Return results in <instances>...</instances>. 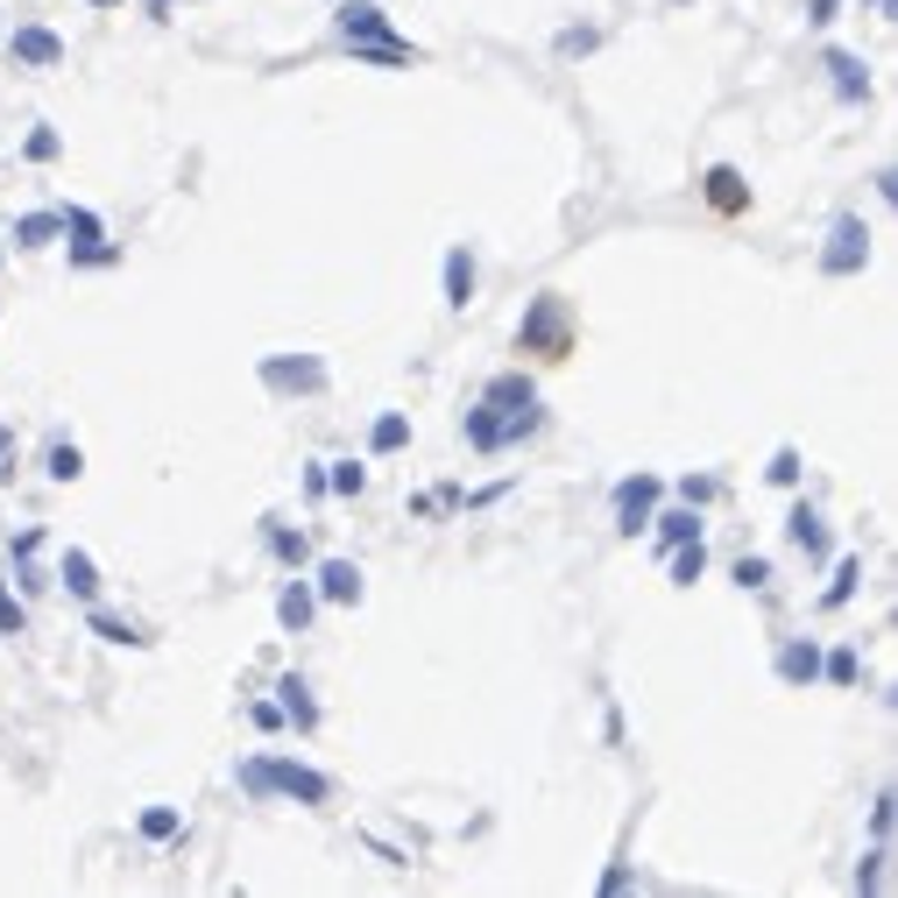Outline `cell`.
<instances>
[{"instance_id": "obj_1", "label": "cell", "mask_w": 898, "mask_h": 898, "mask_svg": "<svg viewBox=\"0 0 898 898\" xmlns=\"http://www.w3.org/2000/svg\"><path fill=\"white\" fill-rule=\"evenodd\" d=\"M241 786H248V793L304 799V807H326V799H333V778L312 771V764H291V757H248V764H241Z\"/></svg>"}, {"instance_id": "obj_2", "label": "cell", "mask_w": 898, "mask_h": 898, "mask_svg": "<svg viewBox=\"0 0 898 898\" xmlns=\"http://www.w3.org/2000/svg\"><path fill=\"white\" fill-rule=\"evenodd\" d=\"M538 425H545V411H538V404L503 411V404H488V396H482V404H474V411L461 417V432H467V446H474V453H503L509 438H531Z\"/></svg>"}, {"instance_id": "obj_3", "label": "cell", "mask_w": 898, "mask_h": 898, "mask_svg": "<svg viewBox=\"0 0 898 898\" xmlns=\"http://www.w3.org/2000/svg\"><path fill=\"white\" fill-rule=\"evenodd\" d=\"M864 262H870V226L856 220V213H842V220L828 226V248H820V270H828V276H856Z\"/></svg>"}, {"instance_id": "obj_4", "label": "cell", "mask_w": 898, "mask_h": 898, "mask_svg": "<svg viewBox=\"0 0 898 898\" xmlns=\"http://www.w3.org/2000/svg\"><path fill=\"white\" fill-rule=\"evenodd\" d=\"M262 382H270L276 396H319L326 390V361L319 354H270L262 361Z\"/></svg>"}, {"instance_id": "obj_5", "label": "cell", "mask_w": 898, "mask_h": 898, "mask_svg": "<svg viewBox=\"0 0 898 898\" xmlns=\"http://www.w3.org/2000/svg\"><path fill=\"white\" fill-rule=\"evenodd\" d=\"M517 347H524V354H545V361L566 354V304H559V297H545L538 312H531V326L517 333Z\"/></svg>"}, {"instance_id": "obj_6", "label": "cell", "mask_w": 898, "mask_h": 898, "mask_svg": "<svg viewBox=\"0 0 898 898\" xmlns=\"http://www.w3.org/2000/svg\"><path fill=\"white\" fill-rule=\"evenodd\" d=\"M665 495V482L658 474H629V482L616 488V531H629V538H637L644 524H652V503Z\"/></svg>"}, {"instance_id": "obj_7", "label": "cell", "mask_w": 898, "mask_h": 898, "mask_svg": "<svg viewBox=\"0 0 898 898\" xmlns=\"http://www.w3.org/2000/svg\"><path fill=\"white\" fill-rule=\"evenodd\" d=\"M333 29H340V43H375V36H390V14L375 0H340Z\"/></svg>"}, {"instance_id": "obj_8", "label": "cell", "mask_w": 898, "mask_h": 898, "mask_svg": "<svg viewBox=\"0 0 898 898\" xmlns=\"http://www.w3.org/2000/svg\"><path fill=\"white\" fill-rule=\"evenodd\" d=\"M8 57H14V64H29V71H50V64H64V36H50V29H14V36H8Z\"/></svg>"}, {"instance_id": "obj_9", "label": "cell", "mask_w": 898, "mask_h": 898, "mask_svg": "<svg viewBox=\"0 0 898 898\" xmlns=\"http://www.w3.org/2000/svg\"><path fill=\"white\" fill-rule=\"evenodd\" d=\"M786 538L807 552V559H828V517H820L814 503H799L793 517H786Z\"/></svg>"}, {"instance_id": "obj_10", "label": "cell", "mask_w": 898, "mask_h": 898, "mask_svg": "<svg viewBox=\"0 0 898 898\" xmlns=\"http://www.w3.org/2000/svg\"><path fill=\"white\" fill-rule=\"evenodd\" d=\"M778 679H786V686H814L820 679V644H778Z\"/></svg>"}, {"instance_id": "obj_11", "label": "cell", "mask_w": 898, "mask_h": 898, "mask_svg": "<svg viewBox=\"0 0 898 898\" xmlns=\"http://www.w3.org/2000/svg\"><path fill=\"white\" fill-rule=\"evenodd\" d=\"M312 616H319V595H312L304 581H291V587L276 595V623H283V629L297 637V629H312Z\"/></svg>"}, {"instance_id": "obj_12", "label": "cell", "mask_w": 898, "mask_h": 898, "mask_svg": "<svg viewBox=\"0 0 898 898\" xmlns=\"http://www.w3.org/2000/svg\"><path fill=\"white\" fill-rule=\"evenodd\" d=\"M708 205H715V213H743V205H750V184H743L729 163H715L708 170Z\"/></svg>"}, {"instance_id": "obj_13", "label": "cell", "mask_w": 898, "mask_h": 898, "mask_svg": "<svg viewBox=\"0 0 898 898\" xmlns=\"http://www.w3.org/2000/svg\"><path fill=\"white\" fill-rule=\"evenodd\" d=\"M319 595L326 602H361V566L354 559H326L319 566Z\"/></svg>"}, {"instance_id": "obj_14", "label": "cell", "mask_w": 898, "mask_h": 898, "mask_svg": "<svg viewBox=\"0 0 898 898\" xmlns=\"http://www.w3.org/2000/svg\"><path fill=\"white\" fill-rule=\"evenodd\" d=\"M828 71H835V92H842V100H870V71H864V57L828 50Z\"/></svg>"}, {"instance_id": "obj_15", "label": "cell", "mask_w": 898, "mask_h": 898, "mask_svg": "<svg viewBox=\"0 0 898 898\" xmlns=\"http://www.w3.org/2000/svg\"><path fill=\"white\" fill-rule=\"evenodd\" d=\"M446 304H453V312H467V304H474V255H467V248H453V255H446Z\"/></svg>"}, {"instance_id": "obj_16", "label": "cell", "mask_w": 898, "mask_h": 898, "mask_svg": "<svg viewBox=\"0 0 898 898\" xmlns=\"http://www.w3.org/2000/svg\"><path fill=\"white\" fill-rule=\"evenodd\" d=\"M57 581L71 587L79 602H100V566L85 559V552H64V566H57Z\"/></svg>"}, {"instance_id": "obj_17", "label": "cell", "mask_w": 898, "mask_h": 898, "mask_svg": "<svg viewBox=\"0 0 898 898\" xmlns=\"http://www.w3.org/2000/svg\"><path fill=\"white\" fill-rule=\"evenodd\" d=\"M276 694H283V700H276V708H283V715H291V722H297V729H319V708H312V686H304V679H283V686H276Z\"/></svg>"}, {"instance_id": "obj_18", "label": "cell", "mask_w": 898, "mask_h": 898, "mask_svg": "<svg viewBox=\"0 0 898 898\" xmlns=\"http://www.w3.org/2000/svg\"><path fill=\"white\" fill-rule=\"evenodd\" d=\"M658 524V545L673 552V545H686V538H700V517H694V503L686 509H665V517H652Z\"/></svg>"}, {"instance_id": "obj_19", "label": "cell", "mask_w": 898, "mask_h": 898, "mask_svg": "<svg viewBox=\"0 0 898 898\" xmlns=\"http://www.w3.org/2000/svg\"><path fill=\"white\" fill-rule=\"evenodd\" d=\"M482 396H488V404H503V411H517V404H538V390H531V375H495Z\"/></svg>"}, {"instance_id": "obj_20", "label": "cell", "mask_w": 898, "mask_h": 898, "mask_svg": "<svg viewBox=\"0 0 898 898\" xmlns=\"http://www.w3.org/2000/svg\"><path fill=\"white\" fill-rule=\"evenodd\" d=\"M57 234H64V220H57V213H22V220H14V248H43Z\"/></svg>"}, {"instance_id": "obj_21", "label": "cell", "mask_w": 898, "mask_h": 898, "mask_svg": "<svg viewBox=\"0 0 898 898\" xmlns=\"http://www.w3.org/2000/svg\"><path fill=\"white\" fill-rule=\"evenodd\" d=\"M856 581H864V559H856V552H849V559L835 566V581H828V595H820V608H842V602L856 595Z\"/></svg>"}, {"instance_id": "obj_22", "label": "cell", "mask_w": 898, "mask_h": 898, "mask_svg": "<svg viewBox=\"0 0 898 898\" xmlns=\"http://www.w3.org/2000/svg\"><path fill=\"white\" fill-rule=\"evenodd\" d=\"M700 573H708V552H700V538H686V545H673V581H679V587H694Z\"/></svg>"}, {"instance_id": "obj_23", "label": "cell", "mask_w": 898, "mask_h": 898, "mask_svg": "<svg viewBox=\"0 0 898 898\" xmlns=\"http://www.w3.org/2000/svg\"><path fill=\"white\" fill-rule=\"evenodd\" d=\"M92 637H107V644H135V652H142V629L135 623H121V616H107V608H92Z\"/></svg>"}, {"instance_id": "obj_24", "label": "cell", "mask_w": 898, "mask_h": 898, "mask_svg": "<svg viewBox=\"0 0 898 898\" xmlns=\"http://www.w3.org/2000/svg\"><path fill=\"white\" fill-rule=\"evenodd\" d=\"M404 438H411V417H396V411H390V417H375L369 446H375V453H396V446H404Z\"/></svg>"}, {"instance_id": "obj_25", "label": "cell", "mask_w": 898, "mask_h": 898, "mask_svg": "<svg viewBox=\"0 0 898 898\" xmlns=\"http://www.w3.org/2000/svg\"><path fill=\"white\" fill-rule=\"evenodd\" d=\"M43 474H50V482H79V474H85V453H79V446H50Z\"/></svg>"}, {"instance_id": "obj_26", "label": "cell", "mask_w": 898, "mask_h": 898, "mask_svg": "<svg viewBox=\"0 0 898 898\" xmlns=\"http://www.w3.org/2000/svg\"><path fill=\"white\" fill-rule=\"evenodd\" d=\"M71 262H79V270H107V262H121V248L113 241H71Z\"/></svg>"}, {"instance_id": "obj_27", "label": "cell", "mask_w": 898, "mask_h": 898, "mask_svg": "<svg viewBox=\"0 0 898 898\" xmlns=\"http://www.w3.org/2000/svg\"><path fill=\"white\" fill-rule=\"evenodd\" d=\"M270 545H276V559H291V566H304V559H312L304 531H283V524H270Z\"/></svg>"}, {"instance_id": "obj_28", "label": "cell", "mask_w": 898, "mask_h": 898, "mask_svg": "<svg viewBox=\"0 0 898 898\" xmlns=\"http://www.w3.org/2000/svg\"><path fill=\"white\" fill-rule=\"evenodd\" d=\"M178 828H184V820H178V807H149V814H142V835H149V842H170Z\"/></svg>"}, {"instance_id": "obj_29", "label": "cell", "mask_w": 898, "mask_h": 898, "mask_svg": "<svg viewBox=\"0 0 898 898\" xmlns=\"http://www.w3.org/2000/svg\"><path fill=\"white\" fill-rule=\"evenodd\" d=\"M333 474H326V488H340V495H361V488H369V474H361L354 461H326Z\"/></svg>"}, {"instance_id": "obj_30", "label": "cell", "mask_w": 898, "mask_h": 898, "mask_svg": "<svg viewBox=\"0 0 898 898\" xmlns=\"http://www.w3.org/2000/svg\"><path fill=\"white\" fill-rule=\"evenodd\" d=\"M64 234H79V241H100V213H85V205H64Z\"/></svg>"}, {"instance_id": "obj_31", "label": "cell", "mask_w": 898, "mask_h": 898, "mask_svg": "<svg viewBox=\"0 0 898 898\" xmlns=\"http://www.w3.org/2000/svg\"><path fill=\"white\" fill-rule=\"evenodd\" d=\"M820 673H828L835 686H856V679H864V665H856V652H835V658H820Z\"/></svg>"}, {"instance_id": "obj_32", "label": "cell", "mask_w": 898, "mask_h": 898, "mask_svg": "<svg viewBox=\"0 0 898 898\" xmlns=\"http://www.w3.org/2000/svg\"><path fill=\"white\" fill-rule=\"evenodd\" d=\"M679 495H686V503H715V495H722V482H715V474H686V482H679Z\"/></svg>"}, {"instance_id": "obj_33", "label": "cell", "mask_w": 898, "mask_h": 898, "mask_svg": "<svg viewBox=\"0 0 898 898\" xmlns=\"http://www.w3.org/2000/svg\"><path fill=\"white\" fill-rule=\"evenodd\" d=\"M764 474H771L778 488H793V482H799V453H793V446H778V453H771V467H764Z\"/></svg>"}, {"instance_id": "obj_34", "label": "cell", "mask_w": 898, "mask_h": 898, "mask_svg": "<svg viewBox=\"0 0 898 898\" xmlns=\"http://www.w3.org/2000/svg\"><path fill=\"white\" fill-rule=\"evenodd\" d=\"M0 637H22V602L0 587Z\"/></svg>"}, {"instance_id": "obj_35", "label": "cell", "mask_w": 898, "mask_h": 898, "mask_svg": "<svg viewBox=\"0 0 898 898\" xmlns=\"http://www.w3.org/2000/svg\"><path fill=\"white\" fill-rule=\"evenodd\" d=\"M22 157H29V163H50V157H57V128H36V135H29V149H22Z\"/></svg>"}, {"instance_id": "obj_36", "label": "cell", "mask_w": 898, "mask_h": 898, "mask_svg": "<svg viewBox=\"0 0 898 898\" xmlns=\"http://www.w3.org/2000/svg\"><path fill=\"white\" fill-rule=\"evenodd\" d=\"M736 581L743 587H764V581H771V559H736Z\"/></svg>"}, {"instance_id": "obj_37", "label": "cell", "mask_w": 898, "mask_h": 898, "mask_svg": "<svg viewBox=\"0 0 898 898\" xmlns=\"http://www.w3.org/2000/svg\"><path fill=\"white\" fill-rule=\"evenodd\" d=\"M835 14H842V0H807V22H814V29H828Z\"/></svg>"}, {"instance_id": "obj_38", "label": "cell", "mask_w": 898, "mask_h": 898, "mask_svg": "<svg viewBox=\"0 0 898 898\" xmlns=\"http://www.w3.org/2000/svg\"><path fill=\"white\" fill-rule=\"evenodd\" d=\"M595 43H602L595 29H573V36H559V50H566V57H581V50H595Z\"/></svg>"}, {"instance_id": "obj_39", "label": "cell", "mask_w": 898, "mask_h": 898, "mask_svg": "<svg viewBox=\"0 0 898 898\" xmlns=\"http://www.w3.org/2000/svg\"><path fill=\"white\" fill-rule=\"evenodd\" d=\"M255 729H283V708H276V700H255Z\"/></svg>"}, {"instance_id": "obj_40", "label": "cell", "mask_w": 898, "mask_h": 898, "mask_svg": "<svg viewBox=\"0 0 898 898\" xmlns=\"http://www.w3.org/2000/svg\"><path fill=\"white\" fill-rule=\"evenodd\" d=\"M8 453H14V432H8V425H0V461H8ZM0 474H8V467H0Z\"/></svg>"}, {"instance_id": "obj_41", "label": "cell", "mask_w": 898, "mask_h": 898, "mask_svg": "<svg viewBox=\"0 0 898 898\" xmlns=\"http://www.w3.org/2000/svg\"><path fill=\"white\" fill-rule=\"evenodd\" d=\"M170 8H178V0H149V14H157V22H163V14H170Z\"/></svg>"}, {"instance_id": "obj_42", "label": "cell", "mask_w": 898, "mask_h": 898, "mask_svg": "<svg viewBox=\"0 0 898 898\" xmlns=\"http://www.w3.org/2000/svg\"><path fill=\"white\" fill-rule=\"evenodd\" d=\"M85 8H128V0H85Z\"/></svg>"}, {"instance_id": "obj_43", "label": "cell", "mask_w": 898, "mask_h": 898, "mask_svg": "<svg viewBox=\"0 0 898 898\" xmlns=\"http://www.w3.org/2000/svg\"><path fill=\"white\" fill-rule=\"evenodd\" d=\"M870 8H885V0H870Z\"/></svg>"}]
</instances>
